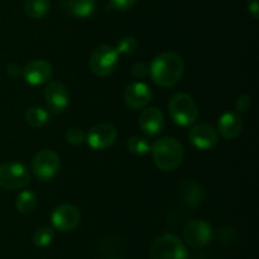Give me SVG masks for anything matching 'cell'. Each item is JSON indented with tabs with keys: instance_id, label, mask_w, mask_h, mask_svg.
I'll list each match as a JSON object with an SVG mask.
<instances>
[{
	"instance_id": "11",
	"label": "cell",
	"mask_w": 259,
	"mask_h": 259,
	"mask_svg": "<svg viewBox=\"0 0 259 259\" xmlns=\"http://www.w3.org/2000/svg\"><path fill=\"white\" fill-rule=\"evenodd\" d=\"M116 136H118V132L115 126L109 123H100L94 125L89 131L86 141L91 148L101 151V149L109 148L115 142Z\"/></svg>"
},
{
	"instance_id": "23",
	"label": "cell",
	"mask_w": 259,
	"mask_h": 259,
	"mask_svg": "<svg viewBox=\"0 0 259 259\" xmlns=\"http://www.w3.org/2000/svg\"><path fill=\"white\" fill-rule=\"evenodd\" d=\"M128 149L136 156H144L151 151V144L144 137L134 136L128 141Z\"/></svg>"
},
{
	"instance_id": "18",
	"label": "cell",
	"mask_w": 259,
	"mask_h": 259,
	"mask_svg": "<svg viewBox=\"0 0 259 259\" xmlns=\"http://www.w3.org/2000/svg\"><path fill=\"white\" fill-rule=\"evenodd\" d=\"M60 4L67 14L77 18H86L95 10L96 0H60Z\"/></svg>"
},
{
	"instance_id": "6",
	"label": "cell",
	"mask_w": 259,
	"mask_h": 259,
	"mask_svg": "<svg viewBox=\"0 0 259 259\" xmlns=\"http://www.w3.org/2000/svg\"><path fill=\"white\" fill-rule=\"evenodd\" d=\"M30 174L20 162H5L0 164V187L5 190H18L27 186Z\"/></svg>"
},
{
	"instance_id": "17",
	"label": "cell",
	"mask_w": 259,
	"mask_h": 259,
	"mask_svg": "<svg viewBox=\"0 0 259 259\" xmlns=\"http://www.w3.org/2000/svg\"><path fill=\"white\" fill-rule=\"evenodd\" d=\"M179 197L186 206L197 207L204 200V191L194 180L185 179L179 185Z\"/></svg>"
},
{
	"instance_id": "4",
	"label": "cell",
	"mask_w": 259,
	"mask_h": 259,
	"mask_svg": "<svg viewBox=\"0 0 259 259\" xmlns=\"http://www.w3.org/2000/svg\"><path fill=\"white\" fill-rule=\"evenodd\" d=\"M151 259H187L186 245L179 237L167 233L153 242Z\"/></svg>"
},
{
	"instance_id": "12",
	"label": "cell",
	"mask_w": 259,
	"mask_h": 259,
	"mask_svg": "<svg viewBox=\"0 0 259 259\" xmlns=\"http://www.w3.org/2000/svg\"><path fill=\"white\" fill-rule=\"evenodd\" d=\"M22 75L28 83L38 86L51 80L53 75V67L45 60H33L23 67Z\"/></svg>"
},
{
	"instance_id": "22",
	"label": "cell",
	"mask_w": 259,
	"mask_h": 259,
	"mask_svg": "<svg viewBox=\"0 0 259 259\" xmlns=\"http://www.w3.org/2000/svg\"><path fill=\"white\" fill-rule=\"evenodd\" d=\"M55 239V232L50 227H42L33 234V244L38 248H46Z\"/></svg>"
},
{
	"instance_id": "2",
	"label": "cell",
	"mask_w": 259,
	"mask_h": 259,
	"mask_svg": "<svg viewBox=\"0 0 259 259\" xmlns=\"http://www.w3.org/2000/svg\"><path fill=\"white\" fill-rule=\"evenodd\" d=\"M152 153L156 166L163 172L176 169L184 159V146L180 141L172 137H166L154 142Z\"/></svg>"
},
{
	"instance_id": "19",
	"label": "cell",
	"mask_w": 259,
	"mask_h": 259,
	"mask_svg": "<svg viewBox=\"0 0 259 259\" xmlns=\"http://www.w3.org/2000/svg\"><path fill=\"white\" fill-rule=\"evenodd\" d=\"M50 0H25L24 12L33 19H40L50 13Z\"/></svg>"
},
{
	"instance_id": "5",
	"label": "cell",
	"mask_w": 259,
	"mask_h": 259,
	"mask_svg": "<svg viewBox=\"0 0 259 259\" xmlns=\"http://www.w3.org/2000/svg\"><path fill=\"white\" fill-rule=\"evenodd\" d=\"M89 63L94 75L106 77L115 71L119 63V53L113 46L101 45L93 51Z\"/></svg>"
},
{
	"instance_id": "27",
	"label": "cell",
	"mask_w": 259,
	"mask_h": 259,
	"mask_svg": "<svg viewBox=\"0 0 259 259\" xmlns=\"http://www.w3.org/2000/svg\"><path fill=\"white\" fill-rule=\"evenodd\" d=\"M149 73V67L143 62H137L132 66V75L136 78H144Z\"/></svg>"
},
{
	"instance_id": "21",
	"label": "cell",
	"mask_w": 259,
	"mask_h": 259,
	"mask_svg": "<svg viewBox=\"0 0 259 259\" xmlns=\"http://www.w3.org/2000/svg\"><path fill=\"white\" fill-rule=\"evenodd\" d=\"M38 205V199L35 196V194L29 190H25L22 191L18 197L15 199V207L19 212L22 214H30L32 211H34V209Z\"/></svg>"
},
{
	"instance_id": "24",
	"label": "cell",
	"mask_w": 259,
	"mask_h": 259,
	"mask_svg": "<svg viewBox=\"0 0 259 259\" xmlns=\"http://www.w3.org/2000/svg\"><path fill=\"white\" fill-rule=\"evenodd\" d=\"M138 48V40L136 39L132 35H125V37L120 38L118 40V45H116L115 50L118 51V53L121 55H133L134 52Z\"/></svg>"
},
{
	"instance_id": "15",
	"label": "cell",
	"mask_w": 259,
	"mask_h": 259,
	"mask_svg": "<svg viewBox=\"0 0 259 259\" xmlns=\"http://www.w3.org/2000/svg\"><path fill=\"white\" fill-rule=\"evenodd\" d=\"M139 126L148 137H156L162 133L164 128V116L157 108H147L139 116Z\"/></svg>"
},
{
	"instance_id": "31",
	"label": "cell",
	"mask_w": 259,
	"mask_h": 259,
	"mask_svg": "<svg viewBox=\"0 0 259 259\" xmlns=\"http://www.w3.org/2000/svg\"><path fill=\"white\" fill-rule=\"evenodd\" d=\"M113 259H116V258H113Z\"/></svg>"
},
{
	"instance_id": "13",
	"label": "cell",
	"mask_w": 259,
	"mask_h": 259,
	"mask_svg": "<svg viewBox=\"0 0 259 259\" xmlns=\"http://www.w3.org/2000/svg\"><path fill=\"white\" fill-rule=\"evenodd\" d=\"M189 141L195 148L201 151H209L214 148L219 141L218 131L209 124L195 125L189 133Z\"/></svg>"
},
{
	"instance_id": "3",
	"label": "cell",
	"mask_w": 259,
	"mask_h": 259,
	"mask_svg": "<svg viewBox=\"0 0 259 259\" xmlns=\"http://www.w3.org/2000/svg\"><path fill=\"white\" fill-rule=\"evenodd\" d=\"M168 111L171 119L180 126H189L196 121L199 109L190 95L179 93L171 98L168 103Z\"/></svg>"
},
{
	"instance_id": "7",
	"label": "cell",
	"mask_w": 259,
	"mask_h": 259,
	"mask_svg": "<svg viewBox=\"0 0 259 259\" xmlns=\"http://www.w3.org/2000/svg\"><path fill=\"white\" fill-rule=\"evenodd\" d=\"M60 168V156L52 149L38 152L32 161V171L38 180L48 181L57 175Z\"/></svg>"
},
{
	"instance_id": "20",
	"label": "cell",
	"mask_w": 259,
	"mask_h": 259,
	"mask_svg": "<svg viewBox=\"0 0 259 259\" xmlns=\"http://www.w3.org/2000/svg\"><path fill=\"white\" fill-rule=\"evenodd\" d=\"M25 121L32 128H42L50 121V113L42 106H32L25 111Z\"/></svg>"
},
{
	"instance_id": "9",
	"label": "cell",
	"mask_w": 259,
	"mask_h": 259,
	"mask_svg": "<svg viewBox=\"0 0 259 259\" xmlns=\"http://www.w3.org/2000/svg\"><path fill=\"white\" fill-rule=\"evenodd\" d=\"M80 210L71 204H62L56 207L51 217L52 225L60 232H71L80 224Z\"/></svg>"
},
{
	"instance_id": "28",
	"label": "cell",
	"mask_w": 259,
	"mask_h": 259,
	"mask_svg": "<svg viewBox=\"0 0 259 259\" xmlns=\"http://www.w3.org/2000/svg\"><path fill=\"white\" fill-rule=\"evenodd\" d=\"M137 0H110V7L115 10H128L131 8H133V5L136 4Z\"/></svg>"
},
{
	"instance_id": "8",
	"label": "cell",
	"mask_w": 259,
	"mask_h": 259,
	"mask_svg": "<svg viewBox=\"0 0 259 259\" xmlns=\"http://www.w3.org/2000/svg\"><path fill=\"white\" fill-rule=\"evenodd\" d=\"M211 235V225L201 219L191 220L184 229L185 242L191 248H204L210 243Z\"/></svg>"
},
{
	"instance_id": "26",
	"label": "cell",
	"mask_w": 259,
	"mask_h": 259,
	"mask_svg": "<svg viewBox=\"0 0 259 259\" xmlns=\"http://www.w3.org/2000/svg\"><path fill=\"white\" fill-rule=\"evenodd\" d=\"M250 104H252V98L249 95H247V94L239 95L235 100V110L238 114L245 113L250 108Z\"/></svg>"
},
{
	"instance_id": "30",
	"label": "cell",
	"mask_w": 259,
	"mask_h": 259,
	"mask_svg": "<svg viewBox=\"0 0 259 259\" xmlns=\"http://www.w3.org/2000/svg\"><path fill=\"white\" fill-rule=\"evenodd\" d=\"M248 9H249V12L252 13L253 17L255 18V19H258V13H259V4H258V0H252V2L248 4Z\"/></svg>"
},
{
	"instance_id": "10",
	"label": "cell",
	"mask_w": 259,
	"mask_h": 259,
	"mask_svg": "<svg viewBox=\"0 0 259 259\" xmlns=\"http://www.w3.org/2000/svg\"><path fill=\"white\" fill-rule=\"evenodd\" d=\"M68 91L60 81H51L45 89V100L51 113L61 114L68 106Z\"/></svg>"
},
{
	"instance_id": "29",
	"label": "cell",
	"mask_w": 259,
	"mask_h": 259,
	"mask_svg": "<svg viewBox=\"0 0 259 259\" xmlns=\"http://www.w3.org/2000/svg\"><path fill=\"white\" fill-rule=\"evenodd\" d=\"M22 72H23V68L20 67L19 63H17V62H10L9 65H8V67H7V73H8V75H9L12 78L19 77V76L22 75Z\"/></svg>"
},
{
	"instance_id": "1",
	"label": "cell",
	"mask_w": 259,
	"mask_h": 259,
	"mask_svg": "<svg viewBox=\"0 0 259 259\" xmlns=\"http://www.w3.org/2000/svg\"><path fill=\"white\" fill-rule=\"evenodd\" d=\"M185 71L184 60L175 52L157 56L149 66V75L153 82L161 88H172L181 80Z\"/></svg>"
},
{
	"instance_id": "25",
	"label": "cell",
	"mask_w": 259,
	"mask_h": 259,
	"mask_svg": "<svg viewBox=\"0 0 259 259\" xmlns=\"http://www.w3.org/2000/svg\"><path fill=\"white\" fill-rule=\"evenodd\" d=\"M66 141L68 142L72 146H78V144L82 143L85 141V134L81 131L80 128H71L66 132L65 134Z\"/></svg>"
},
{
	"instance_id": "14",
	"label": "cell",
	"mask_w": 259,
	"mask_h": 259,
	"mask_svg": "<svg viewBox=\"0 0 259 259\" xmlns=\"http://www.w3.org/2000/svg\"><path fill=\"white\" fill-rule=\"evenodd\" d=\"M124 100L129 108L134 110L144 109L152 100V90L144 82H132L124 93Z\"/></svg>"
},
{
	"instance_id": "16",
	"label": "cell",
	"mask_w": 259,
	"mask_h": 259,
	"mask_svg": "<svg viewBox=\"0 0 259 259\" xmlns=\"http://www.w3.org/2000/svg\"><path fill=\"white\" fill-rule=\"evenodd\" d=\"M218 131L225 139H235L243 131V121L237 111H227L218 120Z\"/></svg>"
}]
</instances>
